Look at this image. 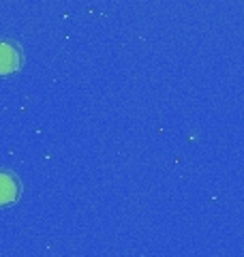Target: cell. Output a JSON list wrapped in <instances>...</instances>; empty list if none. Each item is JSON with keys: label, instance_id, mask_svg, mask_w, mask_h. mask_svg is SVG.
<instances>
[{"label": "cell", "instance_id": "6da1fadb", "mask_svg": "<svg viewBox=\"0 0 244 257\" xmlns=\"http://www.w3.org/2000/svg\"><path fill=\"white\" fill-rule=\"evenodd\" d=\"M24 64V52L20 43L15 41H0V77L18 73Z\"/></svg>", "mask_w": 244, "mask_h": 257}, {"label": "cell", "instance_id": "7a4b0ae2", "mask_svg": "<svg viewBox=\"0 0 244 257\" xmlns=\"http://www.w3.org/2000/svg\"><path fill=\"white\" fill-rule=\"evenodd\" d=\"M22 195V182L9 170H0V208L11 206Z\"/></svg>", "mask_w": 244, "mask_h": 257}]
</instances>
